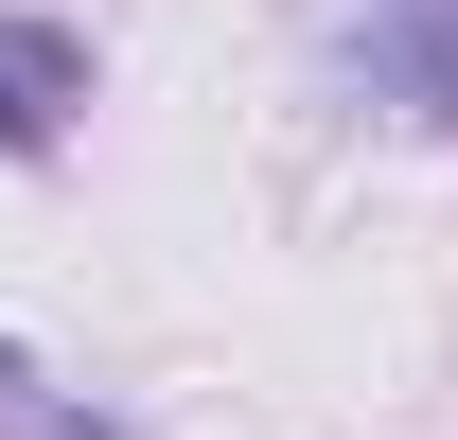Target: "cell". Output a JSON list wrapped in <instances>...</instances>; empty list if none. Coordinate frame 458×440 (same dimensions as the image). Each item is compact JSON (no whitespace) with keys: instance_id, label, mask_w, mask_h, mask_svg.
I'll use <instances>...</instances> for the list:
<instances>
[{"instance_id":"obj_1","label":"cell","mask_w":458,"mask_h":440,"mask_svg":"<svg viewBox=\"0 0 458 440\" xmlns=\"http://www.w3.org/2000/svg\"><path fill=\"white\" fill-rule=\"evenodd\" d=\"M335 54L370 71L405 123H441V141H458V0H335Z\"/></svg>"},{"instance_id":"obj_2","label":"cell","mask_w":458,"mask_h":440,"mask_svg":"<svg viewBox=\"0 0 458 440\" xmlns=\"http://www.w3.org/2000/svg\"><path fill=\"white\" fill-rule=\"evenodd\" d=\"M89 106V36L71 18H0V159H54Z\"/></svg>"},{"instance_id":"obj_3","label":"cell","mask_w":458,"mask_h":440,"mask_svg":"<svg viewBox=\"0 0 458 440\" xmlns=\"http://www.w3.org/2000/svg\"><path fill=\"white\" fill-rule=\"evenodd\" d=\"M0 440H123V423H106V405H71L36 352H0Z\"/></svg>"}]
</instances>
